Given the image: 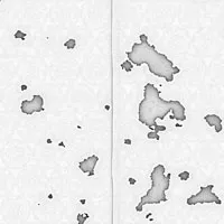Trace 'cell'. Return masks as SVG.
I'll use <instances>...</instances> for the list:
<instances>
[{
    "label": "cell",
    "mask_w": 224,
    "mask_h": 224,
    "mask_svg": "<svg viewBox=\"0 0 224 224\" xmlns=\"http://www.w3.org/2000/svg\"><path fill=\"white\" fill-rule=\"evenodd\" d=\"M128 182H129V184H130V185H135L136 183H137V181H136L135 178H131V177L128 179Z\"/></svg>",
    "instance_id": "15"
},
{
    "label": "cell",
    "mask_w": 224,
    "mask_h": 224,
    "mask_svg": "<svg viewBox=\"0 0 224 224\" xmlns=\"http://www.w3.org/2000/svg\"><path fill=\"white\" fill-rule=\"evenodd\" d=\"M26 33H24V32H21V30L20 29H18L17 30V32L13 34V37H15V38H17V39H21V40H24L26 38Z\"/></svg>",
    "instance_id": "12"
},
{
    "label": "cell",
    "mask_w": 224,
    "mask_h": 224,
    "mask_svg": "<svg viewBox=\"0 0 224 224\" xmlns=\"http://www.w3.org/2000/svg\"><path fill=\"white\" fill-rule=\"evenodd\" d=\"M58 146H61V147H65V146H64V142H59Z\"/></svg>",
    "instance_id": "19"
},
{
    "label": "cell",
    "mask_w": 224,
    "mask_h": 224,
    "mask_svg": "<svg viewBox=\"0 0 224 224\" xmlns=\"http://www.w3.org/2000/svg\"><path fill=\"white\" fill-rule=\"evenodd\" d=\"M214 185L210 184L206 186H201L199 191L196 194L191 195L186 199V204L189 206H194L197 204H222V199L213 192Z\"/></svg>",
    "instance_id": "4"
},
{
    "label": "cell",
    "mask_w": 224,
    "mask_h": 224,
    "mask_svg": "<svg viewBox=\"0 0 224 224\" xmlns=\"http://www.w3.org/2000/svg\"><path fill=\"white\" fill-rule=\"evenodd\" d=\"M123 144H124V145H131V140H130V139H124V140H123Z\"/></svg>",
    "instance_id": "16"
},
{
    "label": "cell",
    "mask_w": 224,
    "mask_h": 224,
    "mask_svg": "<svg viewBox=\"0 0 224 224\" xmlns=\"http://www.w3.org/2000/svg\"><path fill=\"white\" fill-rule=\"evenodd\" d=\"M98 161H99V157H98L96 155H92V156H90V157L85 158L84 160L80 161L79 168H80L81 171H83L84 174H86L87 176H93Z\"/></svg>",
    "instance_id": "6"
},
{
    "label": "cell",
    "mask_w": 224,
    "mask_h": 224,
    "mask_svg": "<svg viewBox=\"0 0 224 224\" xmlns=\"http://www.w3.org/2000/svg\"><path fill=\"white\" fill-rule=\"evenodd\" d=\"M46 142H47V144H52V140H50V139H47Z\"/></svg>",
    "instance_id": "20"
},
{
    "label": "cell",
    "mask_w": 224,
    "mask_h": 224,
    "mask_svg": "<svg viewBox=\"0 0 224 224\" xmlns=\"http://www.w3.org/2000/svg\"><path fill=\"white\" fill-rule=\"evenodd\" d=\"M20 89H21V91H25V90H27V85H25V84H24V85L20 86Z\"/></svg>",
    "instance_id": "17"
},
{
    "label": "cell",
    "mask_w": 224,
    "mask_h": 224,
    "mask_svg": "<svg viewBox=\"0 0 224 224\" xmlns=\"http://www.w3.org/2000/svg\"><path fill=\"white\" fill-rule=\"evenodd\" d=\"M20 111L24 114L32 115L44 111V99L39 94H35L32 100H24L20 104Z\"/></svg>",
    "instance_id": "5"
},
{
    "label": "cell",
    "mask_w": 224,
    "mask_h": 224,
    "mask_svg": "<svg viewBox=\"0 0 224 224\" xmlns=\"http://www.w3.org/2000/svg\"><path fill=\"white\" fill-rule=\"evenodd\" d=\"M133 66H135V65H133V64H132L129 59H127V61H124V62L121 63V69L123 70V71H125L127 73L131 72L132 69H133Z\"/></svg>",
    "instance_id": "8"
},
{
    "label": "cell",
    "mask_w": 224,
    "mask_h": 224,
    "mask_svg": "<svg viewBox=\"0 0 224 224\" xmlns=\"http://www.w3.org/2000/svg\"><path fill=\"white\" fill-rule=\"evenodd\" d=\"M1 1H2V0H0V2H1Z\"/></svg>",
    "instance_id": "22"
},
{
    "label": "cell",
    "mask_w": 224,
    "mask_h": 224,
    "mask_svg": "<svg viewBox=\"0 0 224 224\" xmlns=\"http://www.w3.org/2000/svg\"><path fill=\"white\" fill-rule=\"evenodd\" d=\"M89 219V214H77V216H76V220H77V224H84L86 222V220Z\"/></svg>",
    "instance_id": "9"
},
{
    "label": "cell",
    "mask_w": 224,
    "mask_h": 224,
    "mask_svg": "<svg viewBox=\"0 0 224 224\" xmlns=\"http://www.w3.org/2000/svg\"><path fill=\"white\" fill-rule=\"evenodd\" d=\"M64 46H65L67 49H73L74 47L76 46V40L74 38H70L67 42L64 43Z\"/></svg>",
    "instance_id": "10"
},
{
    "label": "cell",
    "mask_w": 224,
    "mask_h": 224,
    "mask_svg": "<svg viewBox=\"0 0 224 224\" xmlns=\"http://www.w3.org/2000/svg\"><path fill=\"white\" fill-rule=\"evenodd\" d=\"M204 121L207 123L210 127H213L216 133H220L223 130V124H222V118L218 114H206L204 117Z\"/></svg>",
    "instance_id": "7"
},
{
    "label": "cell",
    "mask_w": 224,
    "mask_h": 224,
    "mask_svg": "<svg viewBox=\"0 0 224 224\" xmlns=\"http://www.w3.org/2000/svg\"><path fill=\"white\" fill-rule=\"evenodd\" d=\"M166 129H167V128H166L165 125H158V124H157V125H156V127L154 128V130H152V131H155V132H157V133H158L159 131H166Z\"/></svg>",
    "instance_id": "14"
},
{
    "label": "cell",
    "mask_w": 224,
    "mask_h": 224,
    "mask_svg": "<svg viewBox=\"0 0 224 224\" xmlns=\"http://www.w3.org/2000/svg\"><path fill=\"white\" fill-rule=\"evenodd\" d=\"M139 38L140 43H133L131 50L125 52L128 59L135 66H141L145 64L152 75L164 79L167 83H171L175 75L181 73V69L175 66L165 54L159 53L154 45L149 44L146 34H141Z\"/></svg>",
    "instance_id": "2"
},
{
    "label": "cell",
    "mask_w": 224,
    "mask_h": 224,
    "mask_svg": "<svg viewBox=\"0 0 224 224\" xmlns=\"http://www.w3.org/2000/svg\"><path fill=\"white\" fill-rule=\"evenodd\" d=\"M147 138L148 139H156V140H159V135L157 133V132H155V131H150V132H148Z\"/></svg>",
    "instance_id": "13"
},
{
    "label": "cell",
    "mask_w": 224,
    "mask_h": 224,
    "mask_svg": "<svg viewBox=\"0 0 224 224\" xmlns=\"http://www.w3.org/2000/svg\"><path fill=\"white\" fill-rule=\"evenodd\" d=\"M171 174L168 173L166 175V168L162 164L156 165L150 174L151 187L148 189L147 193L141 196L138 205L136 206V211L141 212L145 205H154L167 202L166 192L170 186Z\"/></svg>",
    "instance_id": "3"
},
{
    "label": "cell",
    "mask_w": 224,
    "mask_h": 224,
    "mask_svg": "<svg viewBox=\"0 0 224 224\" xmlns=\"http://www.w3.org/2000/svg\"><path fill=\"white\" fill-rule=\"evenodd\" d=\"M189 176H191V174H189V171H182V173H179V175H178V178L181 179L182 182H186V181H188L189 179Z\"/></svg>",
    "instance_id": "11"
},
{
    "label": "cell",
    "mask_w": 224,
    "mask_h": 224,
    "mask_svg": "<svg viewBox=\"0 0 224 224\" xmlns=\"http://www.w3.org/2000/svg\"><path fill=\"white\" fill-rule=\"evenodd\" d=\"M168 114L176 121L186 120V109L177 100H164L160 91L154 84L147 83L144 87V98L138 106V120L150 130L157 125V120H164Z\"/></svg>",
    "instance_id": "1"
},
{
    "label": "cell",
    "mask_w": 224,
    "mask_h": 224,
    "mask_svg": "<svg viewBox=\"0 0 224 224\" xmlns=\"http://www.w3.org/2000/svg\"><path fill=\"white\" fill-rule=\"evenodd\" d=\"M80 202H81V204H83V205H84V204H85V199H81V201H80Z\"/></svg>",
    "instance_id": "18"
},
{
    "label": "cell",
    "mask_w": 224,
    "mask_h": 224,
    "mask_svg": "<svg viewBox=\"0 0 224 224\" xmlns=\"http://www.w3.org/2000/svg\"><path fill=\"white\" fill-rule=\"evenodd\" d=\"M48 198H49V199H53V195L49 194V195H48Z\"/></svg>",
    "instance_id": "21"
}]
</instances>
